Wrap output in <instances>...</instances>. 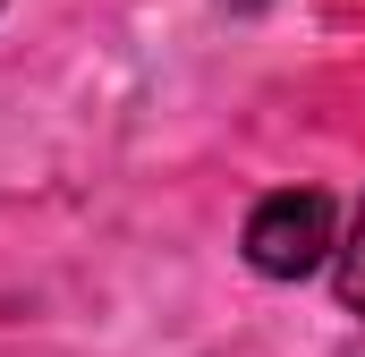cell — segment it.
Wrapping results in <instances>:
<instances>
[{
	"label": "cell",
	"mask_w": 365,
	"mask_h": 357,
	"mask_svg": "<svg viewBox=\"0 0 365 357\" xmlns=\"http://www.w3.org/2000/svg\"><path fill=\"white\" fill-rule=\"evenodd\" d=\"M221 9H264V0H221Z\"/></svg>",
	"instance_id": "277c9868"
},
{
	"label": "cell",
	"mask_w": 365,
	"mask_h": 357,
	"mask_svg": "<svg viewBox=\"0 0 365 357\" xmlns=\"http://www.w3.org/2000/svg\"><path fill=\"white\" fill-rule=\"evenodd\" d=\"M0 9H9V0H0Z\"/></svg>",
	"instance_id": "5b68a950"
},
{
	"label": "cell",
	"mask_w": 365,
	"mask_h": 357,
	"mask_svg": "<svg viewBox=\"0 0 365 357\" xmlns=\"http://www.w3.org/2000/svg\"><path fill=\"white\" fill-rule=\"evenodd\" d=\"M340 357H365V332H357V341H349V349H340Z\"/></svg>",
	"instance_id": "3957f363"
},
{
	"label": "cell",
	"mask_w": 365,
	"mask_h": 357,
	"mask_svg": "<svg viewBox=\"0 0 365 357\" xmlns=\"http://www.w3.org/2000/svg\"><path fill=\"white\" fill-rule=\"evenodd\" d=\"M331 281H340V306L365 315V204L349 213V230H340V247H331Z\"/></svg>",
	"instance_id": "7a4b0ae2"
},
{
	"label": "cell",
	"mask_w": 365,
	"mask_h": 357,
	"mask_svg": "<svg viewBox=\"0 0 365 357\" xmlns=\"http://www.w3.org/2000/svg\"><path fill=\"white\" fill-rule=\"evenodd\" d=\"M247 264L264 272V281H306L314 264H331V247H340V213H331V196L323 187H272L255 213H247Z\"/></svg>",
	"instance_id": "6da1fadb"
}]
</instances>
